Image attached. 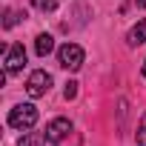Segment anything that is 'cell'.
I'll use <instances>...</instances> for the list:
<instances>
[{
	"label": "cell",
	"mask_w": 146,
	"mask_h": 146,
	"mask_svg": "<svg viewBox=\"0 0 146 146\" xmlns=\"http://www.w3.org/2000/svg\"><path fill=\"white\" fill-rule=\"evenodd\" d=\"M35 123H37V109L32 103H20L9 112V126L15 129H32Z\"/></svg>",
	"instance_id": "cell-1"
},
{
	"label": "cell",
	"mask_w": 146,
	"mask_h": 146,
	"mask_svg": "<svg viewBox=\"0 0 146 146\" xmlns=\"http://www.w3.org/2000/svg\"><path fill=\"white\" fill-rule=\"evenodd\" d=\"M57 60H60V66H63V69L78 72V69L83 66V49H80L78 43H63V46H60V52H57Z\"/></svg>",
	"instance_id": "cell-2"
},
{
	"label": "cell",
	"mask_w": 146,
	"mask_h": 146,
	"mask_svg": "<svg viewBox=\"0 0 146 146\" xmlns=\"http://www.w3.org/2000/svg\"><path fill=\"white\" fill-rule=\"evenodd\" d=\"M49 86H52V75H49V72H43V69L32 72L29 80H26V92H29V98H43V95L49 92Z\"/></svg>",
	"instance_id": "cell-3"
},
{
	"label": "cell",
	"mask_w": 146,
	"mask_h": 146,
	"mask_svg": "<svg viewBox=\"0 0 146 146\" xmlns=\"http://www.w3.org/2000/svg\"><path fill=\"white\" fill-rule=\"evenodd\" d=\"M3 63H6V72H9V75H17V72H23V66H26V49H23V43L9 46Z\"/></svg>",
	"instance_id": "cell-4"
},
{
	"label": "cell",
	"mask_w": 146,
	"mask_h": 146,
	"mask_svg": "<svg viewBox=\"0 0 146 146\" xmlns=\"http://www.w3.org/2000/svg\"><path fill=\"white\" fill-rule=\"evenodd\" d=\"M69 132H72L69 117H54V120L46 126V140H49V143H60V140H63Z\"/></svg>",
	"instance_id": "cell-5"
},
{
	"label": "cell",
	"mask_w": 146,
	"mask_h": 146,
	"mask_svg": "<svg viewBox=\"0 0 146 146\" xmlns=\"http://www.w3.org/2000/svg\"><path fill=\"white\" fill-rule=\"evenodd\" d=\"M52 49H54V40H52V35H37V40H35V52H37L40 57H46Z\"/></svg>",
	"instance_id": "cell-6"
},
{
	"label": "cell",
	"mask_w": 146,
	"mask_h": 146,
	"mask_svg": "<svg viewBox=\"0 0 146 146\" xmlns=\"http://www.w3.org/2000/svg\"><path fill=\"white\" fill-rule=\"evenodd\" d=\"M43 143H46V135H40V132H26L17 140V146H43Z\"/></svg>",
	"instance_id": "cell-7"
},
{
	"label": "cell",
	"mask_w": 146,
	"mask_h": 146,
	"mask_svg": "<svg viewBox=\"0 0 146 146\" xmlns=\"http://www.w3.org/2000/svg\"><path fill=\"white\" fill-rule=\"evenodd\" d=\"M129 43H132V46H135V43H146V17L129 32Z\"/></svg>",
	"instance_id": "cell-8"
},
{
	"label": "cell",
	"mask_w": 146,
	"mask_h": 146,
	"mask_svg": "<svg viewBox=\"0 0 146 146\" xmlns=\"http://www.w3.org/2000/svg\"><path fill=\"white\" fill-rule=\"evenodd\" d=\"M20 17H26V12H17V9L6 12V17H3V29H12V26H17V23H20Z\"/></svg>",
	"instance_id": "cell-9"
},
{
	"label": "cell",
	"mask_w": 146,
	"mask_h": 146,
	"mask_svg": "<svg viewBox=\"0 0 146 146\" xmlns=\"http://www.w3.org/2000/svg\"><path fill=\"white\" fill-rule=\"evenodd\" d=\"M35 3V9H40V12H54L57 9V0H32Z\"/></svg>",
	"instance_id": "cell-10"
},
{
	"label": "cell",
	"mask_w": 146,
	"mask_h": 146,
	"mask_svg": "<svg viewBox=\"0 0 146 146\" xmlns=\"http://www.w3.org/2000/svg\"><path fill=\"white\" fill-rule=\"evenodd\" d=\"M63 98H66V100H75V98H78V83H75V80H69V83H66Z\"/></svg>",
	"instance_id": "cell-11"
},
{
	"label": "cell",
	"mask_w": 146,
	"mask_h": 146,
	"mask_svg": "<svg viewBox=\"0 0 146 146\" xmlns=\"http://www.w3.org/2000/svg\"><path fill=\"white\" fill-rule=\"evenodd\" d=\"M137 146H146V115H143V120L137 126Z\"/></svg>",
	"instance_id": "cell-12"
},
{
	"label": "cell",
	"mask_w": 146,
	"mask_h": 146,
	"mask_svg": "<svg viewBox=\"0 0 146 146\" xmlns=\"http://www.w3.org/2000/svg\"><path fill=\"white\" fill-rule=\"evenodd\" d=\"M137 6H143V9H146V0H137Z\"/></svg>",
	"instance_id": "cell-13"
},
{
	"label": "cell",
	"mask_w": 146,
	"mask_h": 146,
	"mask_svg": "<svg viewBox=\"0 0 146 146\" xmlns=\"http://www.w3.org/2000/svg\"><path fill=\"white\" fill-rule=\"evenodd\" d=\"M143 78H146V60H143Z\"/></svg>",
	"instance_id": "cell-14"
}]
</instances>
